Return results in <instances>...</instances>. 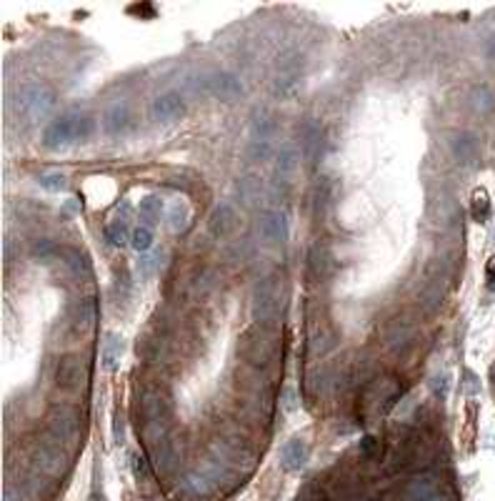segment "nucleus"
Wrapping results in <instances>:
<instances>
[{
	"label": "nucleus",
	"mask_w": 495,
	"mask_h": 501,
	"mask_svg": "<svg viewBox=\"0 0 495 501\" xmlns=\"http://www.w3.org/2000/svg\"><path fill=\"white\" fill-rule=\"evenodd\" d=\"M208 91L213 93L215 98L225 100V103H230V100H238L245 93V88H243V80L235 75V73L230 71H221L215 73V75H210L208 80Z\"/></svg>",
	"instance_id": "obj_10"
},
{
	"label": "nucleus",
	"mask_w": 495,
	"mask_h": 501,
	"mask_svg": "<svg viewBox=\"0 0 495 501\" xmlns=\"http://www.w3.org/2000/svg\"><path fill=\"white\" fill-rule=\"evenodd\" d=\"M131 246L136 250H148L153 246V231L145 226H136L131 231Z\"/></svg>",
	"instance_id": "obj_33"
},
{
	"label": "nucleus",
	"mask_w": 495,
	"mask_h": 501,
	"mask_svg": "<svg viewBox=\"0 0 495 501\" xmlns=\"http://www.w3.org/2000/svg\"><path fill=\"white\" fill-rule=\"evenodd\" d=\"M463 379H465V383H463V391H465V394H478V391H480V379H478L476 374H473V371H465V374H463Z\"/></svg>",
	"instance_id": "obj_40"
},
{
	"label": "nucleus",
	"mask_w": 495,
	"mask_h": 501,
	"mask_svg": "<svg viewBox=\"0 0 495 501\" xmlns=\"http://www.w3.org/2000/svg\"><path fill=\"white\" fill-rule=\"evenodd\" d=\"M428 501H450V499H448V496H443V494H438V491H436V494L430 496V499H428Z\"/></svg>",
	"instance_id": "obj_44"
},
{
	"label": "nucleus",
	"mask_w": 495,
	"mask_h": 501,
	"mask_svg": "<svg viewBox=\"0 0 495 501\" xmlns=\"http://www.w3.org/2000/svg\"><path fill=\"white\" fill-rule=\"evenodd\" d=\"M105 241H108V246H113V248H123L125 244H131V231H128V226H125L120 218L111 221V224L105 226Z\"/></svg>",
	"instance_id": "obj_25"
},
{
	"label": "nucleus",
	"mask_w": 495,
	"mask_h": 501,
	"mask_svg": "<svg viewBox=\"0 0 495 501\" xmlns=\"http://www.w3.org/2000/svg\"><path fill=\"white\" fill-rule=\"evenodd\" d=\"M333 268V250L326 244H315L308 253V273L313 278H326Z\"/></svg>",
	"instance_id": "obj_15"
},
{
	"label": "nucleus",
	"mask_w": 495,
	"mask_h": 501,
	"mask_svg": "<svg viewBox=\"0 0 495 501\" xmlns=\"http://www.w3.org/2000/svg\"><path fill=\"white\" fill-rule=\"evenodd\" d=\"M303 140H306V158L310 161V163H315V158L320 156V148H323V131H320V125L315 123L308 125Z\"/></svg>",
	"instance_id": "obj_27"
},
{
	"label": "nucleus",
	"mask_w": 495,
	"mask_h": 501,
	"mask_svg": "<svg viewBox=\"0 0 495 501\" xmlns=\"http://www.w3.org/2000/svg\"><path fill=\"white\" fill-rule=\"evenodd\" d=\"M493 241H495V228H493Z\"/></svg>",
	"instance_id": "obj_47"
},
{
	"label": "nucleus",
	"mask_w": 495,
	"mask_h": 501,
	"mask_svg": "<svg viewBox=\"0 0 495 501\" xmlns=\"http://www.w3.org/2000/svg\"><path fill=\"white\" fill-rule=\"evenodd\" d=\"M80 411L75 406H68V403H60L50 411L48 416V429H50V439L58 441L60 446H68V444L78 441L80 439Z\"/></svg>",
	"instance_id": "obj_4"
},
{
	"label": "nucleus",
	"mask_w": 495,
	"mask_h": 501,
	"mask_svg": "<svg viewBox=\"0 0 495 501\" xmlns=\"http://www.w3.org/2000/svg\"><path fill=\"white\" fill-rule=\"evenodd\" d=\"M485 273H488V289L495 291V256H490L488 266H485Z\"/></svg>",
	"instance_id": "obj_42"
},
{
	"label": "nucleus",
	"mask_w": 495,
	"mask_h": 501,
	"mask_svg": "<svg viewBox=\"0 0 495 501\" xmlns=\"http://www.w3.org/2000/svg\"><path fill=\"white\" fill-rule=\"evenodd\" d=\"M360 454H363L365 459H375V454H378V439L365 436L363 441H360Z\"/></svg>",
	"instance_id": "obj_39"
},
{
	"label": "nucleus",
	"mask_w": 495,
	"mask_h": 501,
	"mask_svg": "<svg viewBox=\"0 0 495 501\" xmlns=\"http://www.w3.org/2000/svg\"><path fill=\"white\" fill-rule=\"evenodd\" d=\"M470 106H473L476 113H480V116H488L490 111H495V93L490 91L485 83H478V86L470 91Z\"/></svg>",
	"instance_id": "obj_21"
},
{
	"label": "nucleus",
	"mask_w": 495,
	"mask_h": 501,
	"mask_svg": "<svg viewBox=\"0 0 495 501\" xmlns=\"http://www.w3.org/2000/svg\"><path fill=\"white\" fill-rule=\"evenodd\" d=\"M298 83L300 80L295 75H288V78H278L273 83V93L275 95H281V98H288V95H293L298 91Z\"/></svg>",
	"instance_id": "obj_34"
},
{
	"label": "nucleus",
	"mask_w": 495,
	"mask_h": 501,
	"mask_svg": "<svg viewBox=\"0 0 495 501\" xmlns=\"http://www.w3.org/2000/svg\"><path fill=\"white\" fill-rule=\"evenodd\" d=\"M308 462V446L303 439H290L286 446L281 448V464L288 474H298L300 468Z\"/></svg>",
	"instance_id": "obj_13"
},
{
	"label": "nucleus",
	"mask_w": 495,
	"mask_h": 501,
	"mask_svg": "<svg viewBox=\"0 0 495 501\" xmlns=\"http://www.w3.org/2000/svg\"><path fill=\"white\" fill-rule=\"evenodd\" d=\"M283 409H286V414H295L298 411V396H295V389H290V386L283 394Z\"/></svg>",
	"instance_id": "obj_41"
},
{
	"label": "nucleus",
	"mask_w": 495,
	"mask_h": 501,
	"mask_svg": "<svg viewBox=\"0 0 495 501\" xmlns=\"http://www.w3.org/2000/svg\"><path fill=\"white\" fill-rule=\"evenodd\" d=\"M35 466L48 476H63L68 471V456L58 441H43L35 451Z\"/></svg>",
	"instance_id": "obj_7"
},
{
	"label": "nucleus",
	"mask_w": 495,
	"mask_h": 501,
	"mask_svg": "<svg viewBox=\"0 0 495 501\" xmlns=\"http://www.w3.org/2000/svg\"><path fill=\"white\" fill-rule=\"evenodd\" d=\"M18 100H20V108H23L30 118H43L53 108V103H55V93L48 86H43V83H30V86H26L20 91Z\"/></svg>",
	"instance_id": "obj_5"
},
{
	"label": "nucleus",
	"mask_w": 495,
	"mask_h": 501,
	"mask_svg": "<svg viewBox=\"0 0 495 501\" xmlns=\"http://www.w3.org/2000/svg\"><path fill=\"white\" fill-rule=\"evenodd\" d=\"M140 414H143L145 423L148 421H163L165 419V401L156 391H145L140 396Z\"/></svg>",
	"instance_id": "obj_19"
},
{
	"label": "nucleus",
	"mask_w": 495,
	"mask_h": 501,
	"mask_svg": "<svg viewBox=\"0 0 495 501\" xmlns=\"http://www.w3.org/2000/svg\"><path fill=\"white\" fill-rule=\"evenodd\" d=\"M430 394L436 396V401H445L450 394V379L448 374H436L430 376Z\"/></svg>",
	"instance_id": "obj_32"
},
{
	"label": "nucleus",
	"mask_w": 495,
	"mask_h": 501,
	"mask_svg": "<svg viewBox=\"0 0 495 501\" xmlns=\"http://www.w3.org/2000/svg\"><path fill=\"white\" fill-rule=\"evenodd\" d=\"M103 366L108 371H115L118 369V361H120V356H123V338L115 336V334H111V336L105 338L103 343Z\"/></svg>",
	"instance_id": "obj_24"
},
{
	"label": "nucleus",
	"mask_w": 495,
	"mask_h": 501,
	"mask_svg": "<svg viewBox=\"0 0 495 501\" xmlns=\"http://www.w3.org/2000/svg\"><path fill=\"white\" fill-rule=\"evenodd\" d=\"M248 156L255 161H268V156H270V143H268V140H253L250 148H248Z\"/></svg>",
	"instance_id": "obj_36"
},
{
	"label": "nucleus",
	"mask_w": 495,
	"mask_h": 501,
	"mask_svg": "<svg viewBox=\"0 0 495 501\" xmlns=\"http://www.w3.org/2000/svg\"><path fill=\"white\" fill-rule=\"evenodd\" d=\"M470 213H473V221H476V224H485V221L490 218V201H488V193L483 191V188L473 193Z\"/></svg>",
	"instance_id": "obj_29"
},
{
	"label": "nucleus",
	"mask_w": 495,
	"mask_h": 501,
	"mask_svg": "<svg viewBox=\"0 0 495 501\" xmlns=\"http://www.w3.org/2000/svg\"><path fill=\"white\" fill-rule=\"evenodd\" d=\"M131 471H133V476H136V482H145L148 474H150L148 462H145L140 454H133L131 456Z\"/></svg>",
	"instance_id": "obj_35"
},
{
	"label": "nucleus",
	"mask_w": 495,
	"mask_h": 501,
	"mask_svg": "<svg viewBox=\"0 0 495 501\" xmlns=\"http://www.w3.org/2000/svg\"><path fill=\"white\" fill-rule=\"evenodd\" d=\"M91 501H105V499H103V494H93Z\"/></svg>",
	"instance_id": "obj_45"
},
{
	"label": "nucleus",
	"mask_w": 495,
	"mask_h": 501,
	"mask_svg": "<svg viewBox=\"0 0 495 501\" xmlns=\"http://www.w3.org/2000/svg\"><path fill=\"white\" fill-rule=\"evenodd\" d=\"M275 343H278V336L270 334L268 323H255L253 329L243 336L241 354L243 358H245L248 363H253V366H268L270 358H273Z\"/></svg>",
	"instance_id": "obj_3"
},
{
	"label": "nucleus",
	"mask_w": 495,
	"mask_h": 501,
	"mask_svg": "<svg viewBox=\"0 0 495 501\" xmlns=\"http://www.w3.org/2000/svg\"><path fill=\"white\" fill-rule=\"evenodd\" d=\"M40 188H46V191H50V193H60L68 188V179L63 173L50 171V173H46V176H40Z\"/></svg>",
	"instance_id": "obj_31"
},
{
	"label": "nucleus",
	"mask_w": 495,
	"mask_h": 501,
	"mask_svg": "<svg viewBox=\"0 0 495 501\" xmlns=\"http://www.w3.org/2000/svg\"><path fill=\"white\" fill-rule=\"evenodd\" d=\"M190 221V208L183 201H176V203L168 208V228L173 233H183L185 231V226Z\"/></svg>",
	"instance_id": "obj_26"
},
{
	"label": "nucleus",
	"mask_w": 495,
	"mask_h": 501,
	"mask_svg": "<svg viewBox=\"0 0 495 501\" xmlns=\"http://www.w3.org/2000/svg\"><path fill=\"white\" fill-rule=\"evenodd\" d=\"M235 224H238V213H235V206L230 203V201H221V203H218V206L213 208V211H210L208 231H210V236L223 238V236H228V233L233 231Z\"/></svg>",
	"instance_id": "obj_12"
},
{
	"label": "nucleus",
	"mask_w": 495,
	"mask_h": 501,
	"mask_svg": "<svg viewBox=\"0 0 495 501\" xmlns=\"http://www.w3.org/2000/svg\"><path fill=\"white\" fill-rule=\"evenodd\" d=\"M103 125L108 133H123L133 125V111L128 103H115L105 111L103 116Z\"/></svg>",
	"instance_id": "obj_16"
},
{
	"label": "nucleus",
	"mask_w": 495,
	"mask_h": 501,
	"mask_svg": "<svg viewBox=\"0 0 495 501\" xmlns=\"http://www.w3.org/2000/svg\"><path fill=\"white\" fill-rule=\"evenodd\" d=\"M283 301V281L275 273L261 278L253 291V318L255 323H270Z\"/></svg>",
	"instance_id": "obj_2"
},
{
	"label": "nucleus",
	"mask_w": 495,
	"mask_h": 501,
	"mask_svg": "<svg viewBox=\"0 0 495 501\" xmlns=\"http://www.w3.org/2000/svg\"><path fill=\"white\" fill-rule=\"evenodd\" d=\"M93 133H95V118H91V116H78V113H68V116H60V118H55L50 125H46L40 140H43V148L58 151V148L73 143V140H88Z\"/></svg>",
	"instance_id": "obj_1"
},
{
	"label": "nucleus",
	"mask_w": 495,
	"mask_h": 501,
	"mask_svg": "<svg viewBox=\"0 0 495 501\" xmlns=\"http://www.w3.org/2000/svg\"><path fill=\"white\" fill-rule=\"evenodd\" d=\"M73 318H75V326H78V329H91L93 321L98 318V298H95V296L83 298V301L75 306V313H73Z\"/></svg>",
	"instance_id": "obj_22"
},
{
	"label": "nucleus",
	"mask_w": 495,
	"mask_h": 501,
	"mask_svg": "<svg viewBox=\"0 0 495 501\" xmlns=\"http://www.w3.org/2000/svg\"><path fill=\"white\" fill-rule=\"evenodd\" d=\"M490 379H493V386H495V366L490 369Z\"/></svg>",
	"instance_id": "obj_46"
},
{
	"label": "nucleus",
	"mask_w": 495,
	"mask_h": 501,
	"mask_svg": "<svg viewBox=\"0 0 495 501\" xmlns=\"http://www.w3.org/2000/svg\"><path fill=\"white\" fill-rule=\"evenodd\" d=\"M250 131H253L255 140H268V138H273L275 131H278V120H275L265 108H261L258 113H253V125H250Z\"/></svg>",
	"instance_id": "obj_20"
},
{
	"label": "nucleus",
	"mask_w": 495,
	"mask_h": 501,
	"mask_svg": "<svg viewBox=\"0 0 495 501\" xmlns=\"http://www.w3.org/2000/svg\"><path fill=\"white\" fill-rule=\"evenodd\" d=\"M333 198H335V191H333V179L328 176H320L313 185V196H310V203H313V216L323 218L333 206Z\"/></svg>",
	"instance_id": "obj_14"
},
{
	"label": "nucleus",
	"mask_w": 495,
	"mask_h": 501,
	"mask_svg": "<svg viewBox=\"0 0 495 501\" xmlns=\"http://www.w3.org/2000/svg\"><path fill=\"white\" fill-rule=\"evenodd\" d=\"M33 253H35V258H40V261H43V258H50V256H55V253H58V246L53 244V241H40L38 246H35L33 248Z\"/></svg>",
	"instance_id": "obj_38"
},
{
	"label": "nucleus",
	"mask_w": 495,
	"mask_h": 501,
	"mask_svg": "<svg viewBox=\"0 0 495 501\" xmlns=\"http://www.w3.org/2000/svg\"><path fill=\"white\" fill-rule=\"evenodd\" d=\"M158 268H160V253H145L136 261V273L145 281L156 276Z\"/></svg>",
	"instance_id": "obj_30"
},
{
	"label": "nucleus",
	"mask_w": 495,
	"mask_h": 501,
	"mask_svg": "<svg viewBox=\"0 0 495 501\" xmlns=\"http://www.w3.org/2000/svg\"><path fill=\"white\" fill-rule=\"evenodd\" d=\"M436 491L438 489L433 476H415L403 486V501H428Z\"/></svg>",
	"instance_id": "obj_18"
},
{
	"label": "nucleus",
	"mask_w": 495,
	"mask_h": 501,
	"mask_svg": "<svg viewBox=\"0 0 495 501\" xmlns=\"http://www.w3.org/2000/svg\"><path fill=\"white\" fill-rule=\"evenodd\" d=\"M450 151L456 156V161L460 165H476L480 158V143H478V136L470 131H460L458 136H453L450 140Z\"/></svg>",
	"instance_id": "obj_11"
},
{
	"label": "nucleus",
	"mask_w": 495,
	"mask_h": 501,
	"mask_svg": "<svg viewBox=\"0 0 495 501\" xmlns=\"http://www.w3.org/2000/svg\"><path fill=\"white\" fill-rule=\"evenodd\" d=\"M163 211H165V203L160 196H145L143 201H140V216H143V221H148V224H158L160 216H163Z\"/></svg>",
	"instance_id": "obj_28"
},
{
	"label": "nucleus",
	"mask_w": 495,
	"mask_h": 501,
	"mask_svg": "<svg viewBox=\"0 0 495 501\" xmlns=\"http://www.w3.org/2000/svg\"><path fill=\"white\" fill-rule=\"evenodd\" d=\"M298 151H295L293 145H283L278 156H275V173L281 176V179H288V176H293L295 168H298Z\"/></svg>",
	"instance_id": "obj_23"
},
{
	"label": "nucleus",
	"mask_w": 495,
	"mask_h": 501,
	"mask_svg": "<svg viewBox=\"0 0 495 501\" xmlns=\"http://www.w3.org/2000/svg\"><path fill=\"white\" fill-rule=\"evenodd\" d=\"M150 113H153V118H156L158 123H178V120L185 118L188 106H185V100H183L180 93L168 91V93H163V95H158V98L153 100Z\"/></svg>",
	"instance_id": "obj_9"
},
{
	"label": "nucleus",
	"mask_w": 495,
	"mask_h": 501,
	"mask_svg": "<svg viewBox=\"0 0 495 501\" xmlns=\"http://www.w3.org/2000/svg\"><path fill=\"white\" fill-rule=\"evenodd\" d=\"M261 236L265 244L270 246H283L288 244V238H290V226H288V216L278 208H270V211H263L261 213Z\"/></svg>",
	"instance_id": "obj_8"
},
{
	"label": "nucleus",
	"mask_w": 495,
	"mask_h": 501,
	"mask_svg": "<svg viewBox=\"0 0 495 501\" xmlns=\"http://www.w3.org/2000/svg\"><path fill=\"white\" fill-rule=\"evenodd\" d=\"M60 258H63V264L66 268L71 271L75 278H88L93 273V264H91V256L85 253V250L78 248H63L60 250Z\"/></svg>",
	"instance_id": "obj_17"
},
{
	"label": "nucleus",
	"mask_w": 495,
	"mask_h": 501,
	"mask_svg": "<svg viewBox=\"0 0 495 501\" xmlns=\"http://www.w3.org/2000/svg\"><path fill=\"white\" fill-rule=\"evenodd\" d=\"M298 501H328V499H326V491H323L318 484H308V486L300 491Z\"/></svg>",
	"instance_id": "obj_37"
},
{
	"label": "nucleus",
	"mask_w": 495,
	"mask_h": 501,
	"mask_svg": "<svg viewBox=\"0 0 495 501\" xmlns=\"http://www.w3.org/2000/svg\"><path fill=\"white\" fill-rule=\"evenodd\" d=\"M485 55L495 60V38H490L488 43H485Z\"/></svg>",
	"instance_id": "obj_43"
},
{
	"label": "nucleus",
	"mask_w": 495,
	"mask_h": 501,
	"mask_svg": "<svg viewBox=\"0 0 495 501\" xmlns=\"http://www.w3.org/2000/svg\"><path fill=\"white\" fill-rule=\"evenodd\" d=\"M55 381H58V389L63 391H80L88 381V369L80 356L75 354H68L58 361V369H55Z\"/></svg>",
	"instance_id": "obj_6"
}]
</instances>
